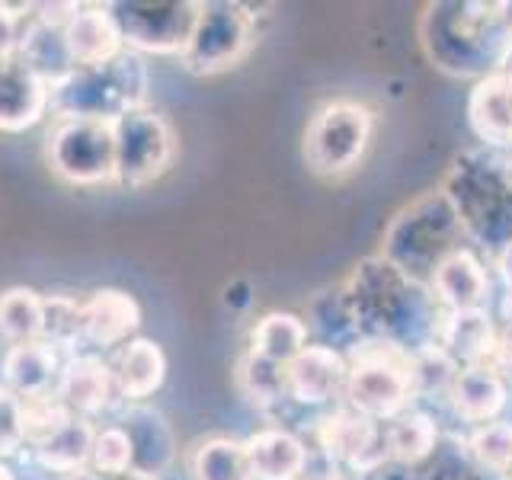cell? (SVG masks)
I'll return each mask as SVG.
<instances>
[{
    "label": "cell",
    "instance_id": "obj_24",
    "mask_svg": "<svg viewBox=\"0 0 512 480\" xmlns=\"http://www.w3.org/2000/svg\"><path fill=\"white\" fill-rule=\"evenodd\" d=\"M381 436H384V455H388L391 468L416 471L420 464H426L436 455L445 429L439 423V413L413 404L404 413H397L394 420L381 423Z\"/></svg>",
    "mask_w": 512,
    "mask_h": 480
},
{
    "label": "cell",
    "instance_id": "obj_34",
    "mask_svg": "<svg viewBox=\"0 0 512 480\" xmlns=\"http://www.w3.org/2000/svg\"><path fill=\"white\" fill-rule=\"evenodd\" d=\"M90 471L106 477H128L132 474V439L119 423L100 426L93 436Z\"/></svg>",
    "mask_w": 512,
    "mask_h": 480
},
{
    "label": "cell",
    "instance_id": "obj_3",
    "mask_svg": "<svg viewBox=\"0 0 512 480\" xmlns=\"http://www.w3.org/2000/svg\"><path fill=\"white\" fill-rule=\"evenodd\" d=\"M458 212L471 247L493 266L512 247V173L503 154L471 148L452 160L439 186Z\"/></svg>",
    "mask_w": 512,
    "mask_h": 480
},
{
    "label": "cell",
    "instance_id": "obj_33",
    "mask_svg": "<svg viewBox=\"0 0 512 480\" xmlns=\"http://www.w3.org/2000/svg\"><path fill=\"white\" fill-rule=\"evenodd\" d=\"M45 343H52L61 352H71L77 343H84V330H80V301L71 295H45Z\"/></svg>",
    "mask_w": 512,
    "mask_h": 480
},
{
    "label": "cell",
    "instance_id": "obj_13",
    "mask_svg": "<svg viewBox=\"0 0 512 480\" xmlns=\"http://www.w3.org/2000/svg\"><path fill=\"white\" fill-rule=\"evenodd\" d=\"M282 372H285L288 404L304 410H327L343 404V388L349 372L346 352L311 340Z\"/></svg>",
    "mask_w": 512,
    "mask_h": 480
},
{
    "label": "cell",
    "instance_id": "obj_25",
    "mask_svg": "<svg viewBox=\"0 0 512 480\" xmlns=\"http://www.w3.org/2000/svg\"><path fill=\"white\" fill-rule=\"evenodd\" d=\"M61 349H55L52 343L36 340V343H20L10 346L0 359V384L23 400H39V397H52L61 378Z\"/></svg>",
    "mask_w": 512,
    "mask_h": 480
},
{
    "label": "cell",
    "instance_id": "obj_29",
    "mask_svg": "<svg viewBox=\"0 0 512 480\" xmlns=\"http://www.w3.org/2000/svg\"><path fill=\"white\" fill-rule=\"evenodd\" d=\"M93 436H96V426L90 420H84V416H74L52 442H45L32 455H36V461L48 474L71 477V474H80L90 468Z\"/></svg>",
    "mask_w": 512,
    "mask_h": 480
},
{
    "label": "cell",
    "instance_id": "obj_11",
    "mask_svg": "<svg viewBox=\"0 0 512 480\" xmlns=\"http://www.w3.org/2000/svg\"><path fill=\"white\" fill-rule=\"evenodd\" d=\"M196 0H119L109 4L116 16L122 42L138 55H183L199 23Z\"/></svg>",
    "mask_w": 512,
    "mask_h": 480
},
{
    "label": "cell",
    "instance_id": "obj_1",
    "mask_svg": "<svg viewBox=\"0 0 512 480\" xmlns=\"http://www.w3.org/2000/svg\"><path fill=\"white\" fill-rule=\"evenodd\" d=\"M420 45L436 71L477 84L512 64V0L426 4Z\"/></svg>",
    "mask_w": 512,
    "mask_h": 480
},
{
    "label": "cell",
    "instance_id": "obj_9",
    "mask_svg": "<svg viewBox=\"0 0 512 480\" xmlns=\"http://www.w3.org/2000/svg\"><path fill=\"white\" fill-rule=\"evenodd\" d=\"M256 36L260 29H256L253 7L212 0V4L199 7V23L192 29V39L180 61L189 74L215 77L237 68L253 52Z\"/></svg>",
    "mask_w": 512,
    "mask_h": 480
},
{
    "label": "cell",
    "instance_id": "obj_16",
    "mask_svg": "<svg viewBox=\"0 0 512 480\" xmlns=\"http://www.w3.org/2000/svg\"><path fill=\"white\" fill-rule=\"evenodd\" d=\"M132 439V474L141 480H160L180 458L170 420L151 404H125L116 420Z\"/></svg>",
    "mask_w": 512,
    "mask_h": 480
},
{
    "label": "cell",
    "instance_id": "obj_7",
    "mask_svg": "<svg viewBox=\"0 0 512 480\" xmlns=\"http://www.w3.org/2000/svg\"><path fill=\"white\" fill-rule=\"evenodd\" d=\"M410 356L413 352L378 343L359 340L346 352L349 372L343 388V407L356 410L375 423H388L397 413L416 404L413 378H410Z\"/></svg>",
    "mask_w": 512,
    "mask_h": 480
},
{
    "label": "cell",
    "instance_id": "obj_18",
    "mask_svg": "<svg viewBox=\"0 0 512 480\" xmlns=\"http://www.w3.org/2000/svg\"><path fill=\"white\" fill-rule=\"evenodd\" d=\"M48 112H52V87L16 52L0 58V132H29Z\"/></svg>",
    "mask_w": 512,
    "mask_h": 480
},
{
    "label": "cell",
    "instance_id": "obj_38",
    "mask_svg": "<svg viewBox=\"0 0 512 480\" xmlns=\"http://www.w3.org/2000/svg\"><path fill=\"white\" fill-rule=\"evenodd\" d=\"M490 311H493V317H496V324H500L503 340L512 343V288L503 285V292H500V298H496V304H493Z\"/></svg>",
    "mask_w": 512,
    "mask_h": 480
},
{
    "label": "cell",
    "instance_id": "obj_41",
    "mask_svg": "<svg viewBox=\"0 0 512 480\" xmlns=\"http://www.w3.org/2000/svg\"><path fill=\"white\" fill-rule=\"evenodd\" d=\"M0 480H16L13 468H10V464H7L4 458H0Z\"/></svg>",
    "mask_w": 512,
    "mask_h": 480
},
{
    "label": "cell",
    "instance_id": "obj_12",
    "mask_svg": "<svg viewBox=\"0 0 512 480\" xmlns=\"http://www.w3.org/2000/svg\"><path fill=\"white\" fill-rule=\"evenodd\" d=\"M314 445L333 474L365 480L381 468H388L381 423L368 420V416L343 404L330 407L324 416L314 420Z\"/></svg>",
    "mask_w": 512,
    "mask_h": 480
},
{
    "label": "cell",
    "instance_id": "obj_19",
    "mask_svg": "<svg viewBox=\"0 0 512 480\" xmlns=\"http://www.w3.org/2000/svg\"><path fill=\"white\" fill-rule=\"evenodd\" d=\"M141 327V304L125 288H93L80 301V330L93 349H122Z\"/></svg>",
    "mask_w": 512,
    "mask_h": 480
},
{
    "label": "cell",
    "instance_id": "obj_35",
    "mask_svg": "<svg viewBox=\"0 0 512 480\" xmlns=\"http://www.w3.org/2000/svg\"><path fill=\"white\" fill-rule=\"evenodd\" d=\"M26 445L36 452L45 442H52L58 432L68 426L77 413H71L61 400L52 397H39V400H26Z\"/></svg>",
    "mask_w": 512,
    "mask_h": 480
},
{
    "label": "cell",
    "instance_id": "obj_6",
    "mask_svg": "<svg viewBox=\"0 0 512 480\" xmlns=\"http://www.w3.org/2000/svg\"><path fill=\"white\" fill-rule=\"evenodd\" d=\"M378 119L359 100H330L304 125L301 157L320 180H343L356 173L372 151Z\"/></svg>",
    "mask_w": 512,
    "mask_h": 480
},
{
    "label": "cell",
    "instance_id": "obj_26",
    "mask_svg": "<svg viewBox=\"0 0 512 480\" xmlns=\"http://www.w3.org/2000/svg\"><path fill=\"white\" fill-rule=\"evenodd\" d=\"M112 372L122 404H148L167 381V352L151 336H135L119 349Z\"/></svg>",
    "mask_w": 512,
    "mask_h": 480
},
{
    "label": "cell",
    "instance_id": "obj_30",
    "mask_svg": "<svg viewBox=\"0 0 512 480\" xmlns=\"http://www.w3.org/2000/svg\"><path fill=\"white\" fill-rule=\"evenodd\" d=\"M192 480H253L244 442L231 436H208L189 452Z\"/></svg>",
    "mask_w": 512,
    "mask_h": 480
},
{
    "label": "cell",
    "instance_id": "obj_28",
    "mask_svg": "<svg viewBox=\"0 0 512 480\" xmlns=\"http://www.w3.org/2000/svg\"><path fill=\"white\" fill-rule=\"evenodd\" d=\"M45 333V295L29 285L0 292V336L10 346L36 343Z\"/></svg>",
    "mask_w": 512,
    "mask_h": 480
},
{
    "label": "cell",
    "instance_id": "obj_17",
    "mask_svg": "<svg viewBox=\"0 0 512 480\" xmlns=\"http://www.w3.org/2000/svg\"><path fill=\"white\" fill-rule=\"evenodd\" d=\"M55 397L71 413L84 416V420L93 423L96 416L109 413L119 400L112 362L96 356V352H74V356H68L61 365Z\"/></svg>",
    "mask_w": 512,
    "mask_h": 480
},
{
    "label": "cell",
    "instance_id": "obj_5",
    "mask_svg": "<svg viewBox=\"0 0 512 480\" xmlns=\"http://www.w3.org/2000/svg\"><path fill=\"white\" fill-rule=\"evenodd\" d=\"M148 58L125 52L96 68H77L52 87V119H100L119 122L148 103Z\"/></svg>",
    "mask_w": 512,
    "mask_h": 480
},
{
    "label": "cell",
    "instance_id": "obj_22",
    "mask_svg": "<svg viewBox=\"0 0 512 480\" xmlns=\"http://www.w3.org/2000/svg\"><path fill=\"white\" fill-rule=\"evenodd\" d=\"M253 480H304L311 471V448L295 429L272 423L244 439Z\"/></svg>",
    "mask_w": 512,
    "mask_h": 480
},
{
    "label": "cell",
    "instance_id": "obj_10",
    "mask_svg": "<svg viewBox=\"0 0 512 480\" xmlns=\"http://www.w3.org/2000/svg\"><path fill=\"white\" fill-rule=\"evenodd\" d=\"M116 132V180L119 189H144L170 173L180 141L170 119L151 106L128 112L119 122H112Z\"/></svg>",
    "mask_w": 512,
    "mask_h": 480
},
{
    "label": "cell",
    "instance_id": "obj_20",
    "mask_svg": "<svg viewBox=\"0 0 512 480\" xmlns=\"http://www.w3.org/2000/svg\"><path fill=\"white\" fill-rule=\"evenodd\" d=\"M468 128L480 148L493 154H512V68L477 80L468 93Z\"/></svg>",
    "mask_w": 512,
    "mask_h": 480
},
{
    "label": "cell",
    "instance_id": "obj_14",
    "mask_svg": "<svg viewBox=\"0 0 512 480\" xmlns=\"http://www.w3.org/2000/svg\"><path fill=\"white\" fill-rule=\"evenodd\" d=\"M445 407L452 413V420L461 426V432H468L509 416L512 388L503 372H496L493 365H464L455 372Z\"/></svg>",
    "mask_w": 512,
    "mask_h": 480
},
{
    "label": "cell",
    "instance_id": "obj_36",
    "mask_svg": "<svg viewBox=\"0 0 512 480\" xmlns=\"http://www.w3.org/2000/svg\"><path fill=\"white\" fill-rule=\"evenodd\" d=\"M26 445V407L7 384H0V458H13Z\"/></svg>",
    "mask_w": 512,
    "mask_h": 480
},
{
    "label": "cell",
    "instance_id": "obj_27",
    "mask_svg": "<svg viewBox=\"0 0 512 480\" xmlns=\"http://www.w3.org/2000/svg\"><path fill=\"white\" fill-rule=\"evenodd\" d=\"M311 343L308 320L295 311H269L250 327L247 356L285 368L298 352Z\"/></svg>",
    "mask_w": 512,
    "mask_h": 480
},
{
    "label": "cell",
    "instance_id": "obj_4",
    "mask_svg": "<svg viewBox=\"0 0 512 480\" xmlns=\"http://www.w3.org/2000/svg\"><path fill=\"white\" fill-rule=\"evenodd\" d=\"M461 247H471V240L458 212L442 189H429L391 218L381 234L378 256L429 288L432 272Z\"/></svg>",
    "mask_w": 512,
    "mask_h": 480
},
{
    "label": "cell",
    "instance_id": "obj_40",
    "mask_svg": "<svg viewBox=\"0 0 512 480\" xmlns=\"http://www.w3.org/2000/svg\"><path fill=\"white\" fill-rule=\"evenodd\" d=\"M61 480H141L135 474H128V477H106V474H96V471H80V474H71V477H61Z\"/></svg>",
    "mask_w": 512,
    "mask_h": 480
},
{
    "label": "cell",
    "instance_id": "obj_21",
    "mask_svg": "<svg viewBox=\"0 0 512 480\" xmlns=\"http://www.w3.org/2000/svg\"><path fill=\"white\" fill-rule=\"evenodd\" d=\"M432 346L442 349L458 368L464 365H493L503 349V333L490 308L442 314Z\"/></svg>",
    "mask_w": 512,
    "mask_h": 480
},
{
    "label": "cell",
    "instance_id": "obj_31",
    "mask_svg": "<svg viewBox=\"0 0 512 480\" xmlns=\"http://www.w3.org/2000/svg\"><path fill=\"white\" fill-rule=\"evenodd\" d=\"M461 445L484 474L496 480H512V416L461 432Z\"/></svg>",
    "mask_w": 512,
    "mask_h": 480
},
{
    "label": "cell",
    "instance_id": "obj_2",
    "mask_svg": "<svg viewBox=\"0 0 512 480\" xmlns=\"http://www.w3.org/2000/svg\"><path fill=\"white\" fill-rule=\"evenodd\" d=\"M340 288L359 340L391 343L407 352L426 349L436 340L442 317L436 298L426 285L404 276L384 256H365L352 266Z\"/></svg>",
    "mask_w": 512,
    "mask_h": 480
},
{
    "label": "cell",
    "instance_id": "obj_8",
    "mask_svg": "<svg viewBox=\"0 0 512 480\" xmlns=\"http://www.w3.org/2000/svg\"><path fill=\"white\" fill-rule=\"evenodd\" d=\"M45 167L74 189L112 186L116 132L100 119H52L45 135Z\"/></svg>",
    "mask_w": 512,
    "mask_h": 480
},
{
    "label": "cell",
    "instance_id": "obj_23",
    "mask_svg": "<svg viewBox=\"0 0 512 480\" xmlns=\"http://www.w3.org/2000/svg\"><path fill=\"white\" fill-rule=\"evenodd\" d=\"M64 48L74 68H96L125 52L122 32L109 4H77L64 23Z\"/></svg>",
    "mask_w": 512,
    "mask_h": 480
},
{
    "label": "cell",
    "instance_id": "obj_39",
    "mask_svg": "<svg viewBox=\"0 0 512 480\" xmlns=\"http://www.w3.org/2000/svg\"><path fill=\"white\" fill-rule=\"evenodd\" d=\"M493 272L503 279V285H506V288H512V247L500 256V260L493 263Z\"/></svg>",
    "mask_w": 512,
    "mask_h": 480
},
{
    "label": "cell",
    "instance_id": "obj_32",
    "mask_svg": "<svg viewBox=\"0 0 512 480\" xmlns=\"http://www.w3.org/2000/svg\"><path fill=\"white\" fill-rule=\"evenodd\" d=\"M237 388L253 407H260L263 413L279 410L288 404V391H285V372L279 365H269L263 359L244 356L237 362Z\"/></svg>",
    "mask_w": 512,
    "mask_h": 480
},
{
    "label": "cell",
    "instance_id": "obj_42",
    "mask_svg": "<svg viewBox=\"0 0 512 480\" xmlns=\"http://www.w3.org/2000/svg\"><path fill=\"white\" fill-rule=\"evenodd\" d=\"M304 480H336V477H333V474H314V477L308 474V477H304Z\"/></svg>",
    "mask_w": 512,
    "mask_h": 480
},
{
    "label": "cell",
    "instance_id": "obj_15",
    "mask_svg": "<svg viewBox=\"0 0 512 480\" xmlns=\"http://www.w3.org/2000/svg\"><path fill=\"white\" fill-rule=\"evenodd\" d=\"M429 292L436 298L442 314L490 308L493 304V266L474 247H461L432 272Z\"/></svg>",
    "mask_w": 512,
    "mask_h": 480
},
{
    "label": "cell",
    "instance_id": "obj_37",
    "mask_svg": "<svg viewBox=\"0 0 512 480\" xmlns=\"http://www.w3.org/2000/svg\"><path fill=\"white\" fill-rule=\"evenodd\" d=\"M23 13H10L7 4H0V58L10 55L16 48V36H20Z\"/></svg>",
    "mask_w": 512,
    "mask_h": 480
}]
</instances>
